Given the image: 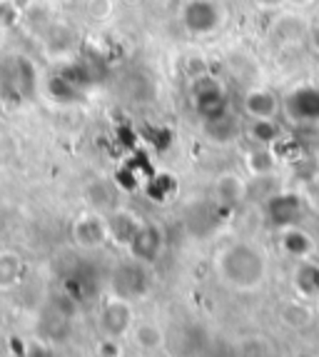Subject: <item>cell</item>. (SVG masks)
Listing matches in <instances>:
<instances>
[{
    "instance_id": "4fadbf2b",
    "label": "cell",
    "mask_w": 319,
    "mask_h": 357,
    "mask_svg": "<svg viewBox=\"0 0 319 357\" xmlns=\"http://www.w3.org/2000/svg\"><path fill=\"white\" fill-rule=\"evenodd\" d=\"M140 225H142V220L135 213H130V210H113V213L107 215L110 240H113L115 245H123V248L130 245V240L135 238V232Z\"/></svg>"
},
{
    "instance_id": "9a60e30c",
    "label": "cell",
    "mask_w": 319,
    "mask_h": 357,
    "mask_svg": "<svg viewBox=\"0 0 319 357\" xmlns=\"http://www.w3.org/2000/svg\"><path fill=\"white\" fill-rule=\"evenodd\" d=\"M279 248H282L284 255L295 257V260L299 262V260H307V257H312L314 243H312V238H309L307 232L302 230V227L292 225V227H284V230H279Z\"/></svg>"
},
{
    "instance_id": "6da1fadb",
    "label": "cell",
    "mask_w": 319,
    "mask_h": 357,
    "mask_svg": "<svg viewBox=\"0 0 319 357\" xmlns=\"http://www.w3.org/2000/svg\"><path fill=\"white\" fill-rule=\"evenodd\" d=\"M270 262L260 245L237 240L217 255V275L222 285L235 292H257L267 282Z\"/></svg>"
},
{
    "instance_id": "ba28073f",
    "label": "cell",
    "mask_w": 319,
    "mask_h": 357,
    "mask_svg": "<svg viewBox=\"0 0 319 357\" xmlns=\"http://www.w3.org/2000/svg\"><path fill=\"white\" fill-rule=\"evenodd\" d=\"M162 250H165V230L157 222L142 220V225L135 232V238L127 245L130 257L145 262V265H155L160 260V255H162Z\"/></svg>"
},
{
    "instance_id": "5b68a950",
    "label": "cell",
    "mask_w": 319,
    "mask_h": 357,
    "mask_svg": "<svg viewBox=\"0 0 319 357\" xmlns=\"http://www.w3.org/2000/svg\"><path fill=\"white\" fill-rule=\"evenodd\" d=\"M192 105L202 115V120H212L230 113L227 110L225 88H222V83H219L217 77H210V75L197 77L195 83H192Z\"/></svg>"
},
{
    "instance_id": "8fae6325",
    "label": "cell",
    "mask_w": 319,
    "mask_h": 357,
    "mask_svg": "<svg viewBox=\"0 0 319 357\" xmlns=\"http://www.w3.org/2000/svg\"><path fill=\"white\" fill-rule=\"evenodd\" d=\"M292 287H295L297 298L314 300L319 298V262L312 257L297 262L295 273H292Z\"/></svg>"
},
{
    "instance_id": "d4e9b609",
    "label": "cell",
    "mask_w": 319,
    "mask_h": 357,
    "mask_svg": "<svg viewBox=\"0 0 319 357\" xmlns=\"http://www.w3.org/2000/svg\"><path fill=\"white\" fill-rule=\"evenodd\" d=\"M287 3H292V6H309V0H287Z\"/></svg>"
},
{
    "instance_id": "603a6c76",
    "label": "cell",
    "mask_w": 319,
    "mask_h": 357,
    "mask_svg": "<svg viewBox=\"0 0 319 357\" xmlns=\"http://www.w3.org/2000/svg\"><path fill=\"white\" fill-rule=\"evenodd\" d=\"M297 145L307 155L319 153V126H297Z\"/></svg>"
},
{
    "instance_id": "277c9868",
    "label": "cell",
    "mask_w": 319,
    "mask_h": 357,
    "mask_svg": "<svg viewBox=\"0 0 319 357\" xmlns=\"http://www.w3.org/2000/svg\"><path fill=\"white\" fill-rule=\"evenodd\" d=\"M132 328H135L132 303L107 295L105 303H102L100 310H98V330H100L102 340L130 337Z\"/></svg>"
},
{
    "instance_id": "cb8c5ba5",
    "label": "cell",
    "mask_w": 319,
    "mask_h": 357,
    "mask_svg": "<svg viewBox=\"0 0 319 357\" xmlns=\"http://www.w3.org/2000/svg\"><path fill=\"white\" fill-rule=\"evenodd\" d=\"M257 3L265 8H277V6H282V3H287V0H257Z\"/></svg>"
},
{
    "instance_id": "2e32d148",
    "label": "cell",
    "mask_w": 319,
    "mask_h": 357,
    "mask_svg": "<svg viewBox=\"0 0 319 357\" xmlns=\"http://www.w3.org/2000/svg\"><path fill=\"white\" fill-rule=\"evenodd\" d=\"M312 307H309V300H292V303H284L279 307V322L284 328L292 330V333H302L312 325Z\"/></svg>"
},
{
    "instance_id": "7402d4cb",
    "label": "cell",
    "mask_w": 319,
    "mask_h": 357,
    "mask_svg": "<svg viewBox=\"0 0 319 357\" xmlns=\"http://www.w3.org/2000/svg\"><path fill=\"white\" fill-rule=\"evenodd\" d=\"M237 355L240 357H272V345L267 342L265 337H244L237 347Z\"/></svg>"
},
{
    "instance_id": "30bf717a",
    "label": "cell",
    "mask_w": 319,
    "mask_h": 357,
    "mask_svg": "<svg viewBox=\"0 0 319 357\" xmlns=\"http://www.w3.org/2000/svg\"><path fill=\"white\" fill-rule=\"evenodd\" d=\"M265 213L270 225L277 227V230H284V227H292L299 222L302 200L297 195H292V192H277V195L267 197Z\"/></svg>"
},
{
    "instance_id": "5bb4252c",
    "label": "cell",
    "mask_w": 319,
    "mask_h": 357,
    "mask_svg": "<svg viewBox=\"0 0 319 357\" xmlns=\"http://www.w3.org/2000/svg\"><path fill=\"white\" fill-rule=\"evenodd\" d=\"M242 107L249 120H274L279 113V100L270 90H249L244 96Z\"/></svg>"
},
{
    "instance_id": "9c48e42d",
    "label": "cell",
    "mask_w": 319,
    "mask_h": 357,
    "mask_svg": "<svg viewBox=\"0 0 319 357\" xmlns=\"http://www.w3.org/2000/svg\"><path fill=\"white\" fill-rule=\"evenodd\" d=\"M182 23L189 33L205 36L217 30V25L222 23V13L215 0H189L182 10Z\"/></svg>"
},
{
    "instance_id": "d6986e66",
    "label": "cell",
    "mask_w": 319,
    "mask_h": 357,
    "mask_svg": "<svg viewBox=\"0 0 319 357\" xmlns=\"http://www.w3.org/2000/svg\"><path fill=\"white\" fill-rule=\"evenodd\" d=\"M215 192H217V200L222 205H237L242 203L244 195H247V185H244L242 178H237V175H219L217 183H215Z\"/></svg>"
},
{
    "instance_id": "ac0fdd59",
    "label": "cell",
    "mask_w": 319,
    "mask_h": 357,
    "mask_svg": "<svg viewBox=\"0 0 319 357\" xmlns=\"http://www.w3.org/2000/svg\"><path fill=\"white\" fill-rule=\"evenodd\" d=\"M25 262L18 252L3 250L0 252V290H10L23 280Z\"/></svg>"
},
{
    "instance_id": "e0dca14e",
    "label": "cell",
    "mask_w": 319,
    "mask_h": 357,
    "mask_svg": "<svg viewBox=\"0 0 319 357\" xmlns=\"http://www.w3.org/2000/svg\"><path fill=\"white\" fill-rule=\"evenodd\" d=\"M205 130H207V137L217 145L235 143L237 137H240V126H237V120L232 118L230 113L219 115V118H212V120H205Z\"/></svg>"
},
{
    "instance_id": "52a82bcc",
    "label": "cell",
    "mask_w": 319,
    "mask_h": 357,
    "mask_svg": "<svg viewBox=\"0 0 319 357\" xmlns=\"http://www.w3.org/2000/svg\"><path fill=\"white\" fill-rule=\"evenodd\" d=\"M284 113L295 126H319V85L295 88L284 100Z\"/></svg>"
},
{
    "instance_id": "3957f363",
    "label": "cell",
    "mask_w": 319,
    "mask_h": 357,
    "mask_svg": "<svg viewBox=\"0 0 319 357\" xmlns=\"http://www.w3.org/2000/svg\"><path fill=\"white\" fill-rule=\"evenodd\" d=\"M0 93L6 100L20 105L36 93V70L25 58L10 55L0 63Z\"/></svg>"
},
{
    "instance_id": "7a4b0ae2",
    "label": "cell",
    "mask_w": 319,
    "mask_h": 357,
    "mask_svg": "<svg viewBox=\"0 0 319 357\" xmlns=\"http://www.w3.org/2000/svg\"><path fill=\"white\" fill-rule=\"evenodd\" d=\"M150 287H153L150 265L135 260V257L118 262L113 273H110V278H107V295L127 300V303H137V300L148 298Z\"/></svg>"
},
{
    "instance_id": "44dd1931",
    "label": "cell",
    "mask_w": 319,
    "mask_h": 357,
    "mask_svg": "<svg viewBox=\"0 0 319 357\" xmlns=\"http://www.w3.org/2000/svg\"><path fill=\"white\" fill-rule=\"evenodd\" d=\"M247 135L252 137L254 145H265V148H272L274 143H279L282 130L274 120H252L247 128Z\"/></svg>"
},
{
    "instance_id": "7c38bea8",
    "label": "cell",
    "mask_w": 319,
    "mask_h": 357,
    "mask_svg": "<svg viewBox=\"0 0 319 357\" xmlns=\"http://www.w3.org/2000/svg\"><path fill=\"white\" fill-rule=\"evenodd\" d=\"M130 340L140 352L155 355V352H160L162 347H165V330H162L160 322L142 320V322H135V328H132V333H130Z\"/></svg>"
},
{
    "instance_id": "ffe728a7",
    "label": "cell",
    "mask_w": 319,
    "mask_h": 357,
    "mask_svg": "<svg viewBox=\"0 0 319 357\" xmlns=\"http://www.w3.org/2000/svg\"><path fill=\"white\" fill-rule=\"evenodd\" d=\"M244 165H247L249 175H254V178H267V175L274 170V165H277V158H274L272 148L254 145V148L244 155Z\"/></svg>"
},
{
    "instance_id": "8992f818",
    "label": "cell",
    "mask_w": 319,
    "mask_h": 357,
    "mask_svg": "<svg viewBox=\"0 0 319 357\" xmlns=\"http://www.w3.org/2000/svg\"><path fill=\"white\" fill-rule=\"evenodd\" d=\"M72 243L80 248V250H98L110 240V230H107V218H102L100 213H83L72 220L70 227Z\"/></svg>"
}]
</instances>
